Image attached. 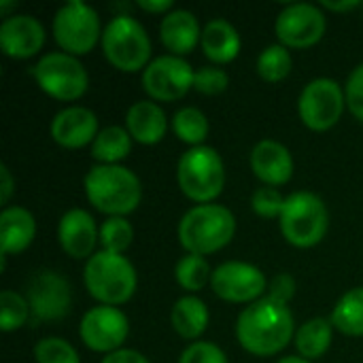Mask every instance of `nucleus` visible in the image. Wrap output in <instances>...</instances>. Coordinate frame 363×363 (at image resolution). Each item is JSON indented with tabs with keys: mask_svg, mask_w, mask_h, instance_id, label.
<instances>
[{
	"mask_svg": "<svg viewBox=\"0 0 363 363\" xmlns=\"http://www.w3.org/2000/svg\"><path fill=\"white\" fill-rule=\"evenodd\" d=\"M174 277H177V283L187 289V291H200L204 289V285L211 281L213 272L208 268V262L202 257V255H194V253H187L179 259L177 268H174Z\"/></svg>",
	"mask_w": 363,
	"mask_h": 363,
	"instance_id": "obj_30",
	"label": "nucleus"
},
{
	"mask_svg": "<svg viewBox=\"0 0 363 363\" xmlns=\"http://www.w3.org/2000/svg\"><path fill=\"white\" fill-rule=\"evenodd\" d=\"M30 304L26 296H19L13 289H4L0 294V330L15 332L26 325L30 319Z\"/></svg>",
	"mask_w": 363,
	"mask_h": 363,
	"instance_id": "obj_32",
	"label": "nucleus"
},
{
	"mask_svg": "<svg viewBox=\"0 0 363 363\" xmlns=\"http://www.w3.org/2000/svg\"><path fill=\"white\" fill-rule=\"evenodd\" d=\"M285 200L287 198H283L277 187L264 185V187L255 189V194L251 196V208L264 219H274V217L281 219V213L285 208Z\"/></svg>",
	"mask_w": 363,
	"mask_h": 363,
	"instance_id": "obj_34",
	"label": "nucleus"
},
{
	"mask_svg": "<svg viewBox=\"0 0 363 363\" xmlns=\"http://www.w3.org/2000/svg\"><path fill=\"white\" fill-rule=\"evenodd\" d=\"M98 134V117L85 106H66L51 121V138L66 149H81Z\"/></svg>",
	"mask_w": 363,
	"mask_h": 363,
	"instance_id": "obj_18",
	"label": "nucleus"
},
{
	"mask_svg": "<svg viewBox=\"0 0 363 363\" xmlns=\"http://www.w3.org/2000/svg\"><path fill=\"white\" fill-rule=\"evenodd\" d=\"M36 363H81L79 353L64 338H43L34 347Z\"/></svg>",
	"mask_w": 363,
	"mask_h": 363,
	"instance_id": "obj_33",
	"label": "nucleus"
},
{
	"mask_svg": "<svg viewBox=\"0 0 363 363\" xmlns=\"http://www.w3.org/2000/svg\"><path fill=\"white\" fill-rule=\"evenodd\" d=\"M102 28L98 11L81 0H70L62 4L53 17V36L64 53L85 55L98 40H102Z\"/></svg>",
	"mask_w": 363,
	"mask_h": 363,
	"instance_id": "obj_9",
	"label": "nucleus"
},
{
	"mask_svg": "<svg viewBox=\"0 0 363 363\" xmlns=\"http://www.w3.org/2000/svg\"><path fill=\"white\" fill-rule=\"evenodd\" d=\"M160 36L164 47L172 55H187L196 49V45L202 40V28L198 17L187 9H174L168 15H164L160 26Z\"/></svg>",
	"mask_w": 363,
	"mask_h": 363,
	"instance_id": "obj_20",
	"label": "nucleus"
},
{
	"mask_svg": "<svg viewBox=\"0 0 363 363\" xmlns=\"http://www.w3.org/2000/svg\"><path fill=\"white\" fill-rule=\"evenodd\" d=\"M83 187L89 204L108 217L130 215L143 198L140 179L121 164H98L89 168Z\"/></svg>",
	"mask_w": 363,
	"mask_h": 363,
	"instance_id": "obj_2",
	"label": "nucleus"
},
{
	"mask_svg": "<svg viewBox=\"0 0 363 363\" xmlns=\"http://www.w3.org/2000/svg\"><path fill=\"white\" fill-rule=\"evenodd\" d=\"M134 240V228L125 217H108L100 225V245L102 251L123 255Z\"/></svg>",
	"mask_w": 363,
	"mask_h": 363,
	"instance_id": "obj_31",
	"label": "nucleus"
},
{
	"mask_svg": "<svg viewBox=\"0 0 363 363\" xmlns=\"http://www.w3.org/2000/svg\"><path fill=\"white\" fill-rule=\"evenodd\" d=\"M345 96H347V106L349 111L363 121V64H359L351 74L345 85Z\"/></svg>",
	"mask_w": 363,
	"mask_h": 363,
	"instance_id": "obj_37",
	"label": "nucleus"
},
{
	"mask_svg": "<svg viewBox=\"0 0 363 363\" xmlns=\"http://www.w3.org/2000/svg\"><path fill=\"white\" fill-rule=\"evenodd\" d=\"M130 334L128 317L117 306H94L89 308L79 325L83 345L96 353H115L121 349Z\"/></svg>",
	"mask_w": 363,
	"mask_h": 363,
	"instance_id": "obj_14",
	"label": "nucleus"
},
{
	"mask_svg": "<svg viewBox=\"0 0 363 363\" xmlns=\"http://www.w3.org/2000/svg\"><path fill=\"white\" fill-rule=\"evenodd\" d=\"M328 21L323 11L311 2L287 4L274 21V32L287 49H304L317 45L325 34Z\"/></svg>",
	"mask_w": 363,
	"mask_h": 363,
	"instance_id": "obj_12",
	"label": "nucleus"
},
{
	"mask_svg": "<svg viewBox=\"0 0 363 363\" xmlns=\"http://www.w3.org/2000/svg\"><path fill=\"white\" fill-rule=\"evenodd\" d=\"M279 223H281L283 238L289 245L298 249H308L325 238L330 225V213L325 202L317 194L296 191L287 196Z\"/></svg>",
	"mask_w": 363,
	"mask_h": 363,
	"instance_id": "obj_7",
	"label": "nucleus"
},
{
	"mask_svg": "<svg viewBox=\"0 0 363 363\" xmlns=\"http://www.w3.org/2000/svg\"><path fill=\"white\" fill-rule=\"evenodd\" d=\"M13 6H15V2H0V13H2V15H6ZM6 17H9V15H6Z\"/></svg>",
	"mask_w": 363,
	"mask_h": 363,
	"instance_id": "obj_44",
	"label": "nucleus"
},
{
	"mask_svg": "<svg viewBox=\"0 0 363 363\" xmlns=\"http://www.w3.org/2000/svg\"><path fill=\"white\" fill-rule=\"evenodd\" d=\"M296 334L294 315L285 302L272 296L249 304L236 321V338L240 347L257 357L281 353Z\"/></svg>",
	"mask_w": 363,
	"mask_h": 363,
	"instance_id": "obj_1",
	"label": "nucleus"
},
{
	"mask_svg": "<svg viewBox=\"0 0 363 363\" xmlns=\"http://www.w3.org/2000/svg\"><path fill=\"white\" fill-rule=\"evenodd\" d=\"M196 70L185 57L179 55H160L153 57L151 64L143 70V87L157 102H172L187 96L194 89Z\"/></svg>",
	"mask_w": 363,
	"mask_h": 363,
	"instance_id": "obj_11",
	"label": "nucleus"
},
{
	"mask_svg": "<svg viewBox=\"0 0 363 363\" xmlns=\"http://www.w3.org/2000/svg\"><path fill=\"white\" fill-rule=\"evenodd\" d=\"M13 196V177H11V170L2 164L0 166V200L2 204H9Z\"/></svg>",
	"mask_w": 363,
	"mask_h": 363,
	"instance_id": "obj_40",
	"label": "nucleus"
},
{
	"mask_svg": "<svg viewBox=\"0 0 363 363\" xmlns=\"http://www.w3.org/2000/svg\"><path fill=\"white\" fill-rule=\"evenodd\" d=\"M83 281L91 298L104 306L125 304L136 291V270L125 255L98 251L94 253L83 270Z\"/></svg>",
	"mask_w": 363,
	"mask_h": 363,
	"instance_id": "obj_4",
	"label": "nucleus"
},
{
	"mask_svg": "<svg viewBox=\"0 0 363 363\" xmlns=\"http://www.w3.org/2000/svg\"><path fill=\"white\" fill-rule=\"evenodd\" d=\"M32 77L36 79L38 87L47 96L62 102L79 100L89 87V77L85 66L79 62V57L64 51H51L43 55L34 64Z\"/></svg>",
	"mask_w": 363,
	"mask_h": 363,
	"instance_id": "obj_8",
	"label": "nucleus"
},
{
	"mask_svg": "<svg viewBox=\"0 0 363 363\" xmlns=\"http://www.w3.org/2000/svg\"><path fill=\"white\" fill-rule=\"evenodd\" d=\"M125 130L140 145H157L168 132V117L153 100H138L128 108Z\"/></svg>",
	"mask_w": 363,
	"mask_h": 363,
	"instance_id": "obj_21",
	"label": "nucleus"
},
{
	"mask_svg": "<svg viewBox=\"0 0 363 363\" xmlns=\"http://www.w3.org/2000/svg\"><path fill=\"white\" fill-rule=\"evenodd\" d=\"M208 308L206 304L196 298V296H183L181 300L174 302L172 311H170V323L174 328V332L185 338V340H196L206 332L208 328Z\"/></svg>",
	"mask_w": 363,
	"mask_h": 363,
	"instance_id": "obj_24",
	"label": "nucleus"
},
{
	"mask_svg": "<svg viewBox=\"0 0 363 363\" xmlns=\"http://www.w3.org/2000/svg\"><path fill=\"white\" fill-rule=\"evenodd\" d=\"M202 51L215 64H228L240 53V34L228 19H211L202 28Z\"/></svg>",
	"mask_w": 363,
	"mask_h": 363,
	"instance_id": "obj_23",
	"label": "nucleus"
},
{
	"mask_svg": "<svg viewBox=\"0 0 363 363\" xmlns=\"http://www.w3.org/2000/svg\"><path fill=\"white\" fill-rule=\"evenodd\" d=\"M234 234L236 219L221 204H198L179 221V242L187 253L202 257L228 247Z\"/></svg>",
	"mask_w": 363,
	"mask_h": 363,
	"instance_id": "obj_3",
	"label": "nucleus"
},
{
	"mask_svg": "<svg viewBox=\"0 0 363 363\" xmlns=\"http://www.w3.org/2000/svg\"><path fill=\"white\" fill-rule=\"evenodd\" d=\"M291 53L285 45H268L257 57V72L268 83H279L291 72Z\"/></svg>",
	"mask_w": 363,
	"mask_h": 363,
	"instance_id": "obj_29",
	"label": "nucleus"
},
{
	"mask_svg": "<svg viewBox=\"0 0 363 363\" xmlns=\"http://www.w3.org/2000/svg\"><path fill=\"white\" fill-rule=\"evenodd\" d=\"M26 300L30 304V313L38 321H62L70 313L72 296L68 281L53 272L40 270L26 287Z\"/></svg>",
	"mask_w": 363,
	"mask_h": 363,
	"instance_id": "obj_15",
	"label": "nucleus"
},
{
	"mask_svg": "<svg viewBox=\"0 0 363 363\" xmlns=\"http://www.w3.org/2000/svg\"><path fill=\"white\" fill-rule=\"evenodd\" d=\"M36 234V219L23 206H4L0 213V249L2 255L26 251Z\"/></svg>",
	"mask_w": 363,
	"mask_h": 363,
	"instance_id": "obj_22",
	"label": "nucleus"
},
{
	"mask_svg": "<svg viewBox=\"0 0 363 363\" xmlns=\"http://www.w3.org/2000/svg\"><path fill=\"white\" fill-rule=\"evenodd\" d=\"M102 363H151L143 353L134 351V349H119L115 353H108Z\"/></svg>",
	"mask_w": 363,
	"mask_h": 363,
	"instance_id": "obj_39",
	"label": "nucleus"
},
{
	"mask_svg": "<svg viewBox=\"0 0 363 363\" xmlns=\"http://www.w3.org/2000/svg\"><path fill=\"white\" fill-rule=\"evenodd\" d=\"M251 170L264 185L279 187L294 177V157L283 143L264 138L251 151Z\"/></svg>",
	"mask_w": 363,
	"mask_h": 363,
	"instance_id": "obj_19",
	"label": "nucleus"
},
{
	"mask_svg": "<svg viewBox=\"0 0 363 363\" xmlns=\"http://www.w3.org/2000/svg\"><path fill=\"white\" fill-rule=\"evenodd\" d=\"M347 106V96L338 81L330 77L313 79L300 94L298 113L306 128L315 132H325L334 128Z\"/></svg>",
	"mask_w": 363,
	"mask_h": 363,
	"instance_id": "obj_10",
	"label": "nucleus"
},
{
	"mask_svg": "<svg viewBox=\"0 0 363 363\" xmlns=\"http://www.w3.org/2000/svg\"><path fill=\"white\" fill-rule=\"evenodd\" d=\"M136 4L143 11H149V13H164V15H168L172 11V0H138Z\"/></svg>",
	"mask_w": 363,
	"mask_h": 363,
	"instance_id": "obj_41",
	"label": "nucleus"
},
{
	"mask_svg": "<svg viewBox=\"0 0 363 363\" xmlns=\"http://www.w3.org/2000/svg\"><path fill=\"white\" fill-rule=\"evenodd\" d=\"M294 294H296V281H294V277H289V274H279V277L272 281V287H270V294H268V296H272V298L279 300V302L289 304V300L294 298Z\"/></svg>",
	"mask_w": 363,
	"mask_h": 363,
	"instance_id": "obj_38",
	"label": "nucleus"
},
{
	"mask_svg": "<svg viewBox=\"0 0 363 363\" xmlns=\"http://www.w3.org/2000/svg\"><path fill=\"white\" fill-rule=\"evenodd\" d=\"M45 45V28L32 15H9L0 23V49L13 60L36 55Z\"/></svg>",
	"mask_w": 363,
	"mask_h": 363,
	"instance_id": "obj_16",
	"label": "nucleus"
},
{
	"mask_svg": "<svg viewBox=\"0 0 363 363\" xmlns=\"http://www.w3.org/2000/svg\"><path fill=\"white\" fill-rule=\"evenodd\" d=\"M132 136L121 125L102 128L96 140L91 143V155L100 164H119L132 151Z\"/></svg>",
	"mask_w": 363,
	"mask_h": 363,
	"instance_id": "obj_26",
	"label": "nucleus"
},
{
	"mask_svg": "<svg viewBox=\"0 0 363 363\" xmlns=\"http://www.w3.org/2000/svg\"><path fill=\"white\" fill-rule=\"evenodd\" d=\"M179 363H228V357L217 345L198 340L181 353Z\"/></svg>",
	"mask_w": 363,
	"mask_h": 363,
	"instance_id": "obj_36",
	"label": "nucleus"
},
{
	"mask_svg": "<svg viewBox=\"0 0 363 363\" xmlns=\"http://www.w3.org/2000/svg\"><path fill=\"white\" fill-rule=\"evenodd\" d=\"M277 363H311V362H308V359H304V357H294V355H289V357L279 359Z\"/></svg>",
	"mask_w": 363,
	"mask_h": 363,
	"instance_id": "obj_43",
	"label": "nucleus"
},
{
	"mask_svg": "<svg viewBox=\"0 0 363 363\" xmlns=\"http://www.w3.org/2000/svg\"><path fill=\"white\" fill-rule=\"evenodd\" d=\"M323 6L325 9H332V11H351V9H357L359 6V2L357 0H353V2H323Z\"/></svg>",
	"mask_w": 363,
	"mask_h": 363,
	"instance_id": "obj_42",
	"label": "nucleus"
},
{
	"mask_svg": "<svg viewBox=\"0 0 363 363\" xmlns=\"http://www.w3.org/2000/svg\"><path fill=\"white\" fill-rule=\"evenodd\" d=\"M211 287L217 298L236 304H253L268 287L266 274L247 262H225L213 270Z\"/></svg>",
	"mask_w": 363,
	"mask_h": 363,
	"instance_id": "obj_13",
	"label": "nucleus"
},
{
	"mask_svg": "<svg viewBox=\"0 0 363 363\" xmlns=\"http://www.w3.org/2000/svg\"><path fill=\"white\" fill-rule=\"evenodd\" d=\"M330 321L347 336H363V287L349 289L338 300Z\"/></svg>",
	"mask_w": 363,
	"mask_h": 363,
	"instance_id": "obj_27",
	"label": "nucleus"
},
{
	"mask_svg": "<svg viewBox=\"0 0 363 363\" xmlns=\"http://www.w3.org/2000/svg\"><path fill=\"white\" fill-rule=\"evenodd\" d=\"M102 51L121 72H136L151 64V38L132 15H115L104 26Z\"/></svg>",
	"mask_w": 363,
	"mask_h": 363,
	"instance_id": "obj_6",
	"label": "nucleus"
},
{
	"mask_svg": "<svg viewBox=\"0 0 363 363\" xmlns=\"http://www.w3.org/2000/svg\"><path fill=\"white\" fill-rule=\"evenodd\" d=\"M334 338V325L332 321L317 317L311 319L308 323H304L298 332H296V347L300 357L304 359H319L323 353H328L330 345Z\"/></svg>",
	"mask_w": 363,
	"mask_h": 363,
	"instance_id": "obj_25",
	"label": "nucleus"
},
{
	"mask_svg": "<svg viewBox=\"0 0 363 363\" xmlns=\"http://www.w3.org/2000/svg\"><path fill=\"white\" fill-rule=\"evenodd\" d=\"M57 238L66 255L72 259H89L94 255L96 242L100 240V228L87 211L70 208L60 219Z\"/></svg>",
	"mask_w": 363,
	"mask_h": 363,
	"instance_id": "obj_17",
	"label": "nucleus"
},
{
	"mask_svg": "<svg viewBox=\"0 0 363 363\" xmlns=\"http://www.w3.org/2000/svg\"><path fill=\"white\" fill-rule=\"evenodd\" d=\"M230 85V77L219 66H202L194 74V89L204 96H217L225 91Z\"/></svg>",
	"mask_w": 363,
	"mask_h": 363,
	"instance_id": "obj_35",
	"label": "nucleus"
},
{
	"mask_svg": "<svg viewBox=\"0 0 363 363\" xmlns=\"http://www.w3.org/2000/svg\"><path fill=\"white\" fill-rule=\"evenodd\" d=\"M172 130L179 136V140H183L191 147H200V145H204V140L208 136V119L200 108L185 106L174 113Z\"/></svg>",
	"mask_w": 363,
	"mask_h": 363,
	"instance_id": "obj_28",
	"label": "nucleus"
},
{
	"mask_svg": "<svg viewBox=\"0 0 363 363\" xmlns=\"http://www.w3.org/2000/svg\"><path fill=\"white\" fill-rule=\"evenodd\" d=\"M177 181L189 200L213 204L225 187V166L221 155L208 145L191 147L179 160Z\"/></svg>",
	"mask_w": 363,
	"mask_h": 363,
	"instance_id": "obj_5",
	"label": "nucleus"
}]
</instances>
